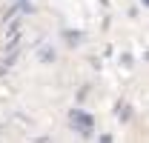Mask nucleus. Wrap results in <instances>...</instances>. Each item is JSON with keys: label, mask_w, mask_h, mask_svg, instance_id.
<instances>
[{"label": "nucleus", "mask_w": 149, "mask_h": 143, "mask_svg": "<svg viewBox=\"0 0 149 143\" xmlns=\"http://www.w3.org/2000/svg\"><path fill=\"white\" fill-rule=\"evenodd\" d=\"M120 117H123V120H129V117H132V109L123 106V109H120Z\"/></svg>", "instance_id": "423d86ee"}, {"label": "nucleus", "mask_w": 149, "mask_h": 143, "mask_svg": "<svg viewBox=\"0 0 149 143\" xmlns=\"http://www.w3.org/2000/svg\"><path fill=\"white\" fill-rule=\"evenodd\" d=\"M120 63H123V66H126V69H129L132 63H135V60H132V54L126 52V54H120Z\"/></svg>", "instance_id": "20e7f679"}, {"label": "nucleus", "mask_w": 149, "mask_h": 143, "mask_svg": "<svg viewBox=\"0 0 149 143\" xmlns=\"http://www.w3.org/2000/svg\"><path fill=\"white\" fill-rule=\"evenodd\" d=\"M63 40H66V46H80V43H83V35H80V32H74V29H69V32H63Z\"/></svg>", "instance_id": "7ed1b4c3"}, {"label": "nucleus", "mask_w": 149, "mask_h": 143, "mask_svg": "<svg viewBox=\"0 0 149 143\" xmlns=\"http://www.w3.org/2000/svg\"><path fill=\"white\" fill-rule=\"evenodd\" d=\"M141 3H143V6H146V0H141Z\"/></svg>", "instance_id": "0eeeda50"}, {"label": "nucleus", "mask_w": 149, "mask_h": 143, "mask_svg": "<svg viewBox=\"0 0 149 143\" xmlns=\"http://www.w3.org/2000/svg\"><path fill=\"white\" fill-rule=\"evenodd\" d=\"M37 60H40V63H46V66H49V63H55V60H57L55 46H49V43H46V46H40V49H37Z\"/></svg>", "instance_id": "f03ea898"}, {"label": "nucleus", "mask_w": 149, "mask_h": 143, "mask_svg": "<svg viewBox=\"0 0 149 143\" xmlns=\"http://www.w3.org/2000/svg\"><path fill=\"white\" fill-rule=\"evenodd\" d=\"M86 94H89V86H83V89L77 92V103H83V100H86Z\"/></svg>", "instance_id": "39448f33"}, {"label": "nucleus", "mask_w": 149, "mask_h": 143, "mask_svg": "<svg viewBox=\"0 0 149 143\" xmlns=\"http://www.w3.org/2000/svg\"><path fill=\"white\" fill-rule=\"evenodd\" d=\"M69 123H72V129L80 135V137H92L95 117L89 115V112H83V109H72V112H69Z\"/></svg>", "instance_id": "f257e3e1"}]
</instances>
